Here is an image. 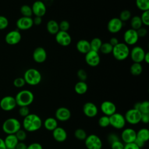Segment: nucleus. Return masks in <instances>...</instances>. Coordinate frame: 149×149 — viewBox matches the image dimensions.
Wrapping results in <instances>:
<instances>
[{
  "instance_id": "obj_1",
  "label": "nucleus",
  "mask_w": 149,
  "mask_h": 149,
  "mask_svg": "<svg viewBox=\"0 0 149 149\" xmlns=\"http://www.w3.org/2000/svg\"><path fill=\"white\" fill-rule=\"evenodd\" d=\"M42 122L41 118L37 114L29 113L23 118L22 126L23 129L28 132H34L38 130L42 126Z\"/></svg>"
},
{
  "instance_id": "obj_2",
  "label": "nucleus",
  "mask_w": 149,
  "mask_h": 149,
  "mask_svg": "<svg viewBox=\"0 0 149 149\" xmlns=\"http://www.w3.org/2000/svg\"><path fill=\"white\" fill-rule=\"evenodd\" d=\"M15 98L17 106L29 107L33 103L34 96L30 90H22L16 94Z\"/></svg>"
},
{
  "instance_id": "obj_3",
  "label": "nucleus",
  "mask_w": 149,
  "mask_h": 149,
  "mask_svg": "<svg viewBox=\"0 0 149 149\" xmlns=\"http://www.w3.org/2000/svg\"><path fill=\"white\" fill-rule=\"evenodd\" d=\"M22 124L15 118H9L4 120L2 125V131L6 134H15L21 129Z\"/></svg>"
},
{
  "instance_id": "obj_4",
  "label": "nucleus",
  "mask_w": 149,
  "mask_h": 149,
  "mask_svg": "<svg viewBox=\"0 0 149 149\" xmlns=\"http://www.w3.org/2000/svg\"><path fill=\"white\" fill-rule=\"evenodd\" d=\"M112 54L114 58L117 61H124L129 56L130 49L125 43L119 42L113 47Z\"/></svg>"
},
{
  "instance_id": "obj_5",
  "label": "nucleus",
  "mask_w": 149,
  "mask_h": 149,
  "mask_svg": "<svg viewBox=\"0 0 149 149\" xmlns=\"http://www.w3.org/2000/svg\"><path fill=\"white\" fill-rule=\"evenodd\" d=\"M23 79L26 83L29 85L36 86L41 82L42 76L38 70L34 68H30L24 72Z\"/></svg>"
},
{
  "instance_id": "obj_6",
  "label": "nucleus",
  "mask_w": 149,
  "mask_h": 149,
  "mask_svg": "<svg viewBox=\"0 0 149 149\" xmlns=\"http://www.w3.org/2000/svg\"><path fill=\"white\" fill-rule=\"evenodd\" d=\"M84 143L87 149H101L102 147L101 139L94 134L87 136L84 140Z\"/></svg>"
},
{
  "instance_id": "obj_7",
  "label": "nucleus",
  "mask_w": 149,
  "mask_h": 149,
  "mask_svg": "<svg viewBox=\"0 0 149 149\" xmlns=\"http://www.w3.org/2000/svg\"><path fill=\"white\" fill-rule=\"evenodd\" d=\"M109 118L110 125L116 129H123L126 123L124 116L118 112L114 113L109 116Z\"/></svg>"
},
{
  "instance_id": "obj_8",
  "label": "nucleus",
  "mask_w": 149,
  "mask_h": 149,
  "mask_svg": "<svg viewBox=\"0 0 149 149\" xmlns=\"http://www.w3.org/2000/svg\"><path fill=\"white\" fill-rule=\"evenodd\" d=\"M141 113L137 109L132 108L127 110L124 117L126 122L131 125H137L140 122Z\"/></svg>"
},
{
  "instance_id": "obj_9",
  "label": "nucleus",
  "mask_w": 149,
  "mask_h": 149,
  "mask_svg": "<svg viewBox=\"0 0 149 149\" xmlns=\"http://www.w3.org/2000/svg\"><path fill=\"white\" fill-rule=\"evenodd\" d=\"M17 106L16 100L14 97L11 95H6L0 100V108L4 111H11Z\"/></svg>"
},
{
  "instance_id": "obj_10",
  "label": "nucleus",
  "mask_w": 149,
  "mask_h": 149,
  "mask_svg": "<svg viewBox=\"0 0 149 149\" xmlns=\"http://www.w3.org/2000/svg\"><path fill=\"white\" fill-rule=\"evenodd\" d=\"M139 38V37L137 31L131 28L126 30L123 34L124 43L127 45H133L136 44Z\"/></svg>"
},
{
  "instance_id": "obj_11",
  "label": "nucleus",
  "mask_w": 149,
  "mask_h": 149,
  "mask_svg": "<svg viewBox=\"0 0 149 149\" xmlns=\"http://www.w3.org/2000/svg\"><path fill=\"white\" fill-rule=\"evenodd\" d=\"M145 53L146 52L142 47L140 46H135L131 49V51H130L129 55L133 62L141 63L144 60Z\"/></svg>"
},
{
  "instance_id": "obj_12",
  "label": "nucleus",
  "mask_w": 149,
  "mask_h": 149,
  "mask_svg": "<svg viewBox=\"0 0 149 149\" xmlns=\"http://www.w3.org/2000/svg\"><path fill=\"white\" fill-rule=\"evenodd\" d=\"M22 39V35L19 30H13L9 31L5 37V42L10 45H14L20 42Z\"/></svg>"
},
{
  "instance_id": "obj_13",
  "label": "nucleus",
  "mask_w": 149,
  "mask_h": 149,
  "mask_svg": "<svg viewBox=\"0 0 149 149\" xmlns=\"http://www.w3.org/2000/svg\"><path fill=\"white\" fill-rule=\"evenodd\" d=\"M56 42L62 47L69 46L72 42V37L68 31L59 30L55 34Z\"/></svg>"
},
{
  "instance_id": "obj_14",
  "label": "nucleus",
  "mask_w": 149,
  "mask_h": 149,
  "mask_svg": "<svg viewBox=\"0 0 149 149\" xmlns=\"http://www.w3.org/2000/svg\"><path fill=\"white\" fill-rule=\"evenodd\" d=\"M123 26L122 22L119 17H113L107 23V30L112 34H115L119 32Z\"/></svg>"
},
{
  "instance_id": "obj_15",
  "label": "nucleus",
  "mask_w": 149,
  "mask_h": 149,
  "mask_svg": "<svg viewBox=\"0 0 149 149\" xmlns=\"http://www.w3.org/2000/svg\"><path fill=\"white\" fill-rule=\"evenodd\" d=\"M86 63L91 67H95L100 63V56L98 52L90 50L85 54Z\"/></svg>"
},
{
  "instance_id": "obj_16",
  "label": "nucleus",
  "mask_w": 149,
  "mask_h": 149,
  "mask_svg": "<svg viewBox=\"0 0 149 149\" xmlns=\"http://www.w3.org/2000/svg\"><path fill=\"white\" fill-rule=\"evenodd\" d=\"M16 25L17 30H27L31 28L34 24L32 17L22 16L17 20Z\"/></svg>"
},
{
  "instance_id": "obj_17",
  "label": "nucleus",
  "mask_w": 149,
  "mask_h": 149,
  "mask_svg": "<svg viewBox=\"0 0 149 149\" xmlns=\"http://www.w3.org/2000/svg\"><path fill=\"white\" fill-rule=\"evenodd\" d=\"M33 11V14L35 16L42 17L47 12V7L42 1H36L31 6Z\"/></svg>"
},
{
  "instance_id": "obj_18",
  "label": "nucleus",
  "mask_w": 149,
  "mask_h": 149,
  "mask_svg": "<svg viewBox=\"0 0 149 149\" xmlns=\"http://www.w3.org/2000/svg\"><path fill=\"white\" fill-rule=\"evenodd\" d=\"M55 119L61 122H66L71 117V112L66 107H61L58 108L55 113Z\"/></svg>"
},
{
  "instance_id": "obj_19",
  "label": "nucleus",
  "mask_w": 149,
  "mask_h": 149,
  "mask_svg": "<svg viewBox=\"0 0 149 149\" xmlns=\"http://www.w3.org/2000/svg\"><path fill=\"white\" fill-rule=\"evenodd\" d=\"M121 139L125 144L134 142L136 139V130L130 127L123 129L121 133Z\"/></svg>"
},
{
  "instance_id": "obj_20",
  "label": "nucleus",
  "mask_w": 149,
  "mask_h": 149,
  "mask_svg": "<svg viewBox=\"0 0 149 149\" xmlns=\"http://www.w3.org/2000/svg\"><path fill=\"white\" fill-rule=\"evenodd\" d=\"M100 109L104 115L109 116L116 112V106L110 101H104L100 105Z\"/></svg>"
},
{
  "instance_id": "obj_21",
  "label": "nucleus",
  "mask_w": 149,
  "mask_h": 149,
  "mask_svg": "<svg viewBox=\"0 0 149 149\" xmlns=\"http://www.w3.org/2000/svg\"><path fill=\"white\" fill-rule=\"evenodd\" d=\"M83 113L88 118H94L98 114V108L95 104L91 102H87L83 106Z\"/></svg>"
},
{
  "instance_id": "obj_22",
  "label": "nucleus",
  "mask_w": 149,
  "mask_h": 149,
  "mask_svg": "<svg viewBox=\"0 0 149 149\" xmlns=\"http://www.w3.org/2000/svg\"><path fill=\"white\" fill-rule=\"evenodd\" d=\"M33 60L38 63H41L44 62L47 58V54L46 50L41 47H38L34 49L33 52Z\"/></svg>"
},
{
  "instance_id": "obj_23",
  "label": "nucleus",
  "mask_w": 149,
  "mask_h": 149,
  "mask_svg": "<svg viewBox=\"0 0 149 149\" xmlns=\"http://www.w3.org/2000/svg\"><path fill=\"white\" fill-rule=\"evenodd\" d=\"M52 136L55 141L62 143L67 139L68 134L65 129L58 126L52 131Z\"/></svg>"
},
{
  "instance_id": "obj_24",
  "label": "nucleus",
  "mask_w": 149,
  "mask_h": 149,
  "mask_svg": "<svg viewBox=\"0 0 149 149\" xmlns=\"http://www.w3.org/2000/svg\"><path fill=\"white\" fill-rule=\"evenodd\" d=\"M76 47L77 51L83 54H86L91 50L90 41L86 39L79 40L76 43Z\"/></svg>"
},
{
  "instance_id": "obj_25",
  "label": "nucleus",
  "mask_w": 149,
  "mask_h": 149,
  "mask_svg": "<svg viewBox=\"0 0 149 149\" xmlns=\"http://www.w3.org/2000/svg\"><path fill=\"white\" fill-rule=\"evenodd\" d=\"M3 140L6 149H15L19 142L15 134H7Z\"/></svg>"
},
{
  "instance_id": "obj_26",
  "label": "nucleus",
  "mask_w": 149,
  "mask_h": 149,
  "mask_svg": "<svg viewBox=\"0 0 149 149\" xmlns=\"http://www.w3.org/2000/svg\"><path fill=\"white\" fill-rule=\"evenodd\" d=\"M43 126L45 129L52 132L58 127V120L52 117H48L43 122Z\"/></svg>"
},
{
  "instance_id": "obj_27",
  "label": "nucleus",
  "mask_w": 149,
  "mask_h": 149,
  "mask_svg": "<svg viewBox=\"0 0 149 149\" xmlns=\"http://www.w3.org/2000/svg\"><path fill=\"white\" fill-rule=\"evenodd\" d=\"M47 31L52 35H55L59 31V23L55 20H49L46 24Z\"/></svg>"
},
{
  "instance_id": "obj_28",
  "label": "nucleus",
  "mask_w": 149,
  "mask_h": 149,
  "mask_svg": "<svg viewBox=\"0 0 149 149\" xmlns=\"http://www.w3.org/2000/svg\"><path fill=\"white\" fill-rule=\"evenodd\" d=\"M133 108L139 110L141 113H149V101L137 102L134 104Z\"/></svg>"
},
{
  "instance_id": "obj_29",
  "label": "nucleus",
  "mask_w": 149,
  "mask_h": 149,
  "mask_svg": "<svg viewBox=\"0 0 149 149\" xmlns=\"http://www.w3.org/2000/svg\"><path fill=\"white\" fill-rule=\"evenodd\" d=\"M74 91L79 95L84 94L88 90V86L85 81H79L74 85Z\"/></svg>"
},
{
  "instance_id": "obj_30",
  "label": "nucleus",
  "mask_w": 149,
  "mask_h": 149,
  "mask_svg": "<svg viewBox=\"0 0 149 149\" xmlns=\"http://www.w3.org/2000/svg\"><path fill=\"white\" fill-rule=\"evenodd\" d=\"M136 139L144 143L149 140V130L147 128H141L136 132Z\"/></svg>"
},
{
  "instance_id": "obj_31",
  "label": "nucleus",
  "mask_w": 149,
  "mask_h": 149,
  "mask_svg": "<svg viewBox=\"0 0 149 149\" xmlns=\"http://www.w3.org/2000/svg\"><path fill=\"white\" fill-rule=\"evenodd\" d=\"M130 24L131 26V29L135 30H137L142 27V22L140 16L136 15L130 18Z\"/></svg>"
},
{
  "instance_id": "obj_32",
  "label": "nucleus",
  "mask_w": 149,
  "mask_h": 149,
  "mask_svg": "<svg viewBox=\"0 0 149 149\" xmlns=\"http://www.w3.org/2000/svg\"><path fill=\"white\" fill-rule=\"evenodd\" d=\"M143 72V66L140 63L133 62L130 67V72L133 76H139Z\"/></svg>"
},
{
  "instance_id": "obj_33",
  "label": "nucleus",
  "mask_w": 149,
  "mask_h": 149,
  "mask_svg": "<svg viewBox=\"0 0 149 149\" xmlns=\"http://www.w3.org/2000/svg\"><path fill=\"white\" fill-rule=\"evenodd\" d=\"M102 44V40L100 38L98 37L93 38L91 40V41H90L91 50L98 52Z\"/></svg>"
},
{
  "instance_id": "obj_34",
  "label": "nucleus",
  "mask_w": 149,
  "mask_h": 149,
  "mask_svg": "<svg viewBox=\"0 0 149 149\" xmlns=\"http://www.w3.org/2000/svg\"><path fill=\"white\" fill-rule=\"evenodd\" d=\"M136 5L142 12L149 10V0H136Z\"/></svg>"
},
{
  "instance_id": "obj_35",
  "label": "nucleus",
  "mask_w": 149,
  "mask_h": 149,
  "mask_svg": "<svg viewBox=\"0 0 149 149\" xmlns=\"http://www.w3.org/2000/svg\"><path fill=\"white\" fill-rule=\"evenodd\" d=\"M20 13L23 16L31 17L33 14V11L31 7L28 5H23L20 7Z\"/></svg>"
},
{
  "instance_id": "obj_36",
  "label": "nucleus",
  "mask_w": 149,
  "mask_h": 149,
  "mask_svg": "<svg viewBox=\"0 0 149 149\" xmlns=\"http://www.w3.org/2000/svg\"><path fill=\"white\" fill-rule=\"evenodd\" d=\"M113 49V46L109 44V42H102L101 48L100 49V51L103 54L107 55L112 53Z\"/></svg>"
},
{
  "instance_id": "obj_37",
  "label": "nucleus",
  "mask_w": 149,
  "mask_h": 149,
  "mask_svg": "<svg viewBox=\"0 0 149 149\" xmlns=\"http://www.w3.org/2000/svg\"><path fill=\"white\" fill-rule=\"evenodd\" d=\"M74 136L76 139L81 141L84 140L87 136L86 131L81 128H78L76 129L74 132Z\"/></svg>"
},
{
  "instance_id": "obj_38",
  "label": "nucleus",
  "mask_w": 149,
  "mask_h": 149,
  "mask_svg": "<svg viewBox=\"0 0 149 149\" xmlns=\"http://www.w3.org/2000/svg\"><path fill=\"white\" fill-rule=\"evenodd\" d=\"M131 17H132V13H131L130 11L127 9L123 10L119 13V19L122 22H126V21L130 20Z\"/></svg>"
},
{
  "instance_id": "obj_39",
  "label": "nucleus",
  "mask_w": 149,
  "mask_h": 149,
  "mask_svg": "<svg viewBox=\"0 0 149 149\" xmlns=\"http://www.w3.org/2000/svg\"><path fill=\"white\" fill-rule=\"evenodd\" d=\"M98 125L100 127L102 128H105L107 127L110 125L109 123V116H106V115H102L101 116L98 121Z\"/></svg>"
},
{
  "instance_id": "obj_40",
  "label": "nucleus",
  "mask_w": 149,
  "mask_h": 149,
  "mask_svg": "<svg viewBox=\"0 0 149 149\" xmlns=\"http://www.w3.org/2000/svg\"><path fill=\"white\" fill-rule=\"evenodd\" d=\"M140 17L143 24L146 26H149V10L143 11Z\"/></svg>"
},
{
  "instance_id": "obj_41",
  "label": "nucleus",
  "mask_w": 149,
  "mask_h": 149,
  "mask_svg": "<svg viewBox=\"0 0 149 149\" xmlns=\"http://www.w3.org/2000/svg\"><path fill=\"white\" fill-rule=\"evenodd\" d=\"M15 134L19 141H24L27 138L26 131H25L24 129H20Z\"/></svg>"
},
{
  "instance_id": "obj_42",
  "label": "nucleus",
  "mask_w": 149,
  "mask_h": 149,
  "mask_svg": "<svg viewBox=\"0 0 149 149\" xmlns=\"http://www.w3.org/2000/svg\"><path fill=\"white\" fill-rule=\"evenodd\" d=\"M13 84L14 86L16 88H22L26 83L25 80L23 79V77H17V78L15 79V80H13Z\"/></svg>"
},
{
  "instance_id": "obj_43",
  "label": "nucleus",
  "mask_w": 149,
  "mask_h": 149,
  "mask_svg": "<svg viewBox=\"0 0 149 149\" xmlns=\"http://www.w3.org/2000/svg\"><path fill=\"white\" fill-rule=\"evenodd\" d=\"M59 30L63 31H68L70 28V23L68 20H63L59 23Z\"/></svg>"
},
{
  "instance_id": "obj_44",
  "label": "nucleus",
  "mask_w": 149,
  "mask_h": 149,
  "mask_svg": "<svg viewBox=\"0 0 149 149\" xmlns=\"http://www.w3.org/2000/svg\"><path fill=\"white\" fill-rule=\"evenodd\" d=\"M9 25V21L8 18L2 15H0V30H4L8 27Z\"/></svg>"
},
{
  "instance_id": "obj_45",
  "label": "nucleus",
  "mask_w": 149,
  "mask_h": 149,
  "mask_svg": "<svg viewBox=\"0 0 149 149\" xmlns=\"http://www.w3.org/2000/svg\"><path fill=\"white\" fill-rule=\"evenodd\" d=\"M77 76L79 79V81H85L87 78V74L85 70L83 69H80L77 72Z\"/></svg>"
},
{
  "instance_id": "obj_46",
  "label": "nucleus",
  "mask_w": 149,
  "mask_h": 149,
  "mask_svg": "<svg viewBox=\"0 0 149 149\" xmlns=\"http://www.w3.org/2000/svg\"><path fill=\"white\" fill-rule=\"evenodd\" d=\"M30 113V109L28 107H20L19 109V114L20 116L24 118Z\"/></svg>"
},
{
  "instance_id": "obj_47",
  "label": "nucleus",
  "mask_w": 149,
  "mask_h": 149,
  "mask_svg": "<svg viewBox=\"0 0 149 149\" xmlns=\"http://www.w3.org/2000/svg\"><path fill=\"white\" fill-rule=\"evenodd\" d=\"M125 144L119 140H117L111 144V149H123Z\"/></svg>"
},
{
  "instance_id": "obj_48",
  "label": "nucleus",
  "mask_w": 149,
  "mask_h": 149,
  "mask_svg": "<svg viewBox=\"0 0 149 149\" xmlns=\"http://www.w3.org/2000/svg\"><path fill=\"white\" fill-rule=\"evenodd\" d=\"M108 142L111 144L117 140H119V138L118 136V135L114 133H111L108 134V137H107Z\"/></svg>"
},
{
  "instance_id": "obj_49",
  "label": "nucleus",
  "mask_w": 149,
  "mask_h": 149,
  "mask_svg": "<svg viewBox=\"0 0 149 149\" xmlns=\"http://www.w3.org/2000/svg\"><path fill=\"white\" fill-rule=\"evenodd\" d=\"M27 149H43V147L40 143L34 142L27 146Z\"/></svg>"
},
{
  "instance_id": "obj_50",
  "label": "nucleus",
  "mask_w": 149,
  "mask_h": 149,
  "mask_svg": "<svg viewBox=\"0 0 149 149\" xmlns=\"http://www.w3.org/2000/svg\"><path fill=\"white\" fill-rule=\"evenodd\" d=\"M136 31H137L139 37H144L147 34V33H148L147 30L146 28L143 27H141V28H140Z\"/></svg>"
},
{
  "instance_id": "obj_51",
  "label": "nucleus",
  "mask_w": 149,
  "mask_h": 149,
  "mask_svg": "<svg viewBox=\"0 0 149 149\" xmlns=\"http://www.w3.org/2000/svg\"><path fill=\"white\" fill-rule=\"evenodd\" d=\"M123 149H141L134 142L125 144Z\"/></svg>"
},
{
  "instance_id": "obj_52",
  "label": "nucleus",
  "mask_w": 149,
  "mask_h": 149,
  "mask_svg": "<svg viewBox=\"0 0 149 149\" xmlns=\"http://www.w3.org/2000/svg\"><path fill=\"white\" fill-rule=\"evenodd\" d=\"M140 122L144 124L149 123V113H141Z\"/></svg>"
},
{
  "instance_id": "obj_53",
  "label": "nucleus",
  "mask_w": 149,
  "mask_h": 149,
  "mask_svg": "<svg viewBox=\"0 0 149 149\" xmlns=\"http://www.w3.org/2000/svg\"><path fill=\"white\" fill-rule=\"evenodd\" d=\"M33 24L36 25V26H39L41 24L42 22V19L41 17H39V16H35L34 19H33Z\"/></svg>"
},
{
  "instance_id": "obj_54",
  "label": "nucleus",
  "mask_w": 149,
  "mask_h": 149,
  "mask_svg": "<svg viewBox=\"0 0 149 149\" xmlns=\"http://www.w3.org/2000/svg\"><path fill=\"white\" fill-rule=\"evenodd\" d=\"M27 146L24 141H19L16 145L15 149H27Z\"/></svg>"
},
{
  "instance_id": "obj_55",
  "label": "nucleus",
  "mask_w": 149,
  "mask_h": 149,
  "mask_svg": "<svg viewBox=\"0 0 149 149\" xmlns=\"http://www.w3.org/2000/svg\"><path fill=\"white\" fill-rule=\"evenodd\" d=\"M109 44H111L112 46H113V47L114 46H115L116 44H118L119 42L118 41V39L116 38V37H111L109 40Z\"/></svg>"
},
{
  "instance_id": "obj_56",
  "label": "nucleus",
  "mask_w": 149,
  "mask_h": 149,
  "mask_svg": "<svg viewBox=\"0 0 149 149\" xmlns=\"http://www.w3.org/2000/svg\"><path fill=\"white\" fill-rule=\"evenodd\" d=\"M143 61H144L147 64L149 63V52H146Z\"/></svg>"
},
{
  "instance_id": "obj_57",
  "label": "nucleus",
  "mask_w": 149,
  "mask_h": 149,
  "mask_svg": "<svg viewBox=\"0 0 149 149\" xmlns=\"http://www.w3.org/2000/svg\"><path fill=\"white\" fill-rule=\"evenodd\" d=\"M0 149H6L4 140L1 137H0Z\"/></svg>"
},
{
  "instance_id": "obj_58",
  "label": "nucleus",
  "mask_w": 149,
  "mask_h": 149,
  "mask_svg": "<svg viewBox=\"0 0 149 149\" xmlns=\"http://www.w3.org/2000/svg\"><path fill=\"white\" fill-rule=\"evenodd\" d=\"M38 1H42V0H38Z\"/></svg>"
}]
</instances>
